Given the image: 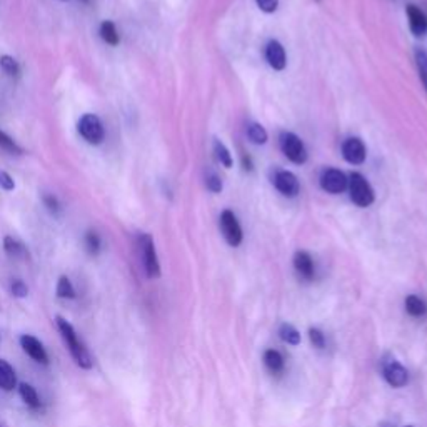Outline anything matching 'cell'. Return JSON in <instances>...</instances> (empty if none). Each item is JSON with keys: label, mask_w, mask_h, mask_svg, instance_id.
Listing matches in <instances>:
<instances>
[{"label": "cell", "mask_w": 427, "mask_h": 427, "mask_svg": "<svg viewBox=\"0 0 427 427\" xmlns=\"http://www.w3.org/2000/svg\"><path fill=\"white\" fill-rule=\"evenodd\" d=\"M294 269L296 274L299 276L300 281L304 282H310L314 281L315 277V266L312 257H310L309 252H305V250H297L294 254Z\"/></svg>", "instance_id": "obj_12"}, {"label": "cell", "mask_w": 427, "mask_h": 427, "mask_svg": "<svg viewBox=\"0 0 427 427\" xmlns=\"http://www.w3.org/2000/svg\"><path fill=\"white\" fill-rule=\"evenodd\" d=\"M57 297L60 299H76V289H74L71 279L67 276H62L57 282Z\"/></svg>", "instance_id": "obj_24"}, {"label": "cell", "mask_w": 427, "mask_h": 427, "mask_svg": "<svg viewBox=\"0 0 427 427\" xmlns=\"http://www.w3.org/2000/svg\"><path fill=\"white\" fill-rule=\"evenodd\" d=\"M83 244H86V249L87 252L92 254V255H97L100 252V247H102V240L99 238V234L94 230H89L86 234V238H83Z\"/></svg>", "instance_id": "obj_27"}, {"label": "cell", "mask_w": 427, "mask_h": 427, "mask_svg": "<svg viewBox=\"0 0 427 427\" xmlns=\"http://www.w3.org/2000/svg\"><path fill=\"white\" fill-rule=\"evenodd\" d=\"M99 34H100V39L105 42L107 45H112V47H115V45H119L120 42V35H119V30L117 27H115V24L112 21H104L99 27Z\"/></svg>", "instance_id": "obj_19"}, {"label": "cell", "mask_w": 427, "mask_h": 427, "mask_svg": "<svg viewBox=\"0 0 427 427\" xmlns=\"http://www.w3.org/2000/svg\"><path fill=\"white\" fill-rule=\"evenodd\" d=\"M407 18H409L411 32L416 37H426L427 35V16L421 11L419 7L414 4H409L406 8Z\"/></svg>", "instance_id": "obj_14"}, {"label": "cell", "mask_w": 427, "mask_h": 427, "mask_svg": "<svg viewBox=\"0 0 427 427\" xmlns=\"http://www.w3.org/2000/svg\"><path fill=\"white\" fill-rule=\"evenodd\" d=\"M279 146L282 154L291 162H294L297 165L305 164V160H308V148H305L304 142L296 134L282 132L279 137Z\"/></svg>", "instance_id": "obj_6"}, {"label": "cell", "mask_w": 427, "mask_h": 427, "mask_svg": "<svg viewBox=\"0 0 427 427\" xmlns=\"http://www.w3.org/2000/svg\"><path fill=\"white\" fill-rule=\"evenodd\" d=\"M206 185H207V189L214 194H219L222 190V187H224V185H222V179L216 172H209L207 174Z\"/></svg>", "instance_id": "obj_31"}, {"label": "cell", "mask_w": 427, "mask_h": 427, "mask_svg": "<svg viewBox=\"0 0 427 427\" xmlns=\"http://www.w3.org/2000/svg\"><path fill=\"white\" fill-rule=\"evenodd\" d=\"M214 156H216L217 162H219L221 165H224L226 169H230L232 167V156L229 152V148H227L224 144H222L219 139H214Z\"/></svg>", "instance_id": "obj_22"}, {"label": "cell", "mask_w": 427, "mask_h": 427, "mask_svg": "<svg viewBox=\"0 0 427 427\" xmlns=\"http://www.w3.org/2000/svg\"><path fill=\"white\" fill-rule=\"evenodd\" d=\"M0 148H4V151L8 152V154H16V156H21L22 152H24V148L18 146V144L13 141L8 134L4 132L2 129H0Z\"/></svg>", "instance_id": "obj_26"}, {"label": "cell", "mask_w": 427, "mask_h": 427, "mask_svg": "<svg viewBox=\"0 0 427 427\" xmlns=\"http://www.w3.org/2000/svg\"><path fill=\"white\" fill-rule=\"evenodd\" d=\"M42 202H44V206L47 207V211L52 214V216H59L60 211H62L59 199L52 196V194H45V196L42 197Z\"/></svg>", "instance_id": "obj_30"}, {"label": "cell", "mask_w": 427, "mask_h": 427, "mask_svg": "<svg viewBox=\"0 0 427 427\" xmlns=\"http://www.w3.org/2000/svg\"><path fill=\"white\" fill-rule=\"evenodd\" d=\"M4 250L13 259H25L27 255H29L25 245L18 239L12 238V235H6V238H4Z\"/></svg>", "instance_id": "obj_18"}, {"label": "cell", "mask_w": 427, "mask_h": 427, "mask_svg": "<svg viewBox=\"0 0 427 427\" xmlns=\"http://www.w3.org/2000/svg\"><path fill=\"white\" fill-rule=\"evenodd\" d=\"M247 137H249L250 142L255 144V146H264V144L267 142L269 134L261 124L252 122V124L247 125Z\"/></svg>", "instance_id": "obj_23"}, {"label": "cell", "mask_w": 427, "mask_h": 427, "mask_svg": "<svg viewBox=\"0 0 427 427\" xmlns=\"http://www.w3.org/2000/svg\"><path fill=\"white\" fill-rule=\"evenodd\" d=\"M18 394H21L22 401L25 402L27 407H30V409H39L40 397H39V394H37L35 389L30 386V384L22 382L21 386H18Z\"/></svg>", "instance_id": "obj_20"}, {"label": "cell", "mask_w": 427, "mask_h": 427, "mask_svg": "<svg viewBox=\"0 0 427 427\" xmlns=\"http://www.w3.org/2000/svg\"><path fill=\"white\" fill-rule=\"evenodd\" d=\"M404 308H406V312L414 319H422L427 315V304L419 296H407L406 300H404Z\"/></svg>", "instance_id": "obj_16"}, {"label": "cell", "mask_w": 427, "mask_h": 427, "mask_svg": "<svg viewBox=\"0 0 427 427\" xmlns=\"http://www.w3.org/2000/svg\"><path fill=\"white\" fill-rule=\"evenodd\" d=\"M78 2H81V4H83V6H87V4H89V2H90V0H78Z\"/></svg>", "instance_id": "obj_36"}, {"label": "cell", "mask_w": 427, "mask_h": 427, "mask_svg": "<svg viewBox=\"0 0 427 427\" xmlns=\"http://www.w3.org/2000/svg\"><path fill=\"white\" fill-rule=\"evenodd\" d=\"M349 192H351V199L356 206L359 207H369L373 206L375 201V194L374 189L370 187V184L368 182V179L359 172H352L349 177Z\"/></svg>", "instance_id": "obj_5"}, {"label": "cell", "mask_w": 427, "mask_h": 427, "mask_svg": "<svg viewBox=\"0 0 427 427\" xmlns=\"http://www.w3.org/2000/svg\"><path fill=\"white\" fill-rule=\"evenodd\" d=\"M21 347L24 349V352L30 357V359L39 362V364H47L49 362V356H47V351H45V347L42 346L39 339L30 336V334H24V336L21 337Z\"/></svg>", "instance_id": "obj_11"}, {"label": "cell", "mask_w": 427, "mask_h": 427, "mask_svg": "<svg viewBox=\"0 0 427 427\" xmlns=\"http://www.w3.org/2000/svg\"><path fill=\"white\" fill-rule=\"evenodd\" d=\"M242 165H244L245 170H252V160H250L249 156L242 154Z\"/></svg>", "instance_id": "obj_35"}, {"label": "cell", "mask_w": 427, "mask_h": 427, "mask_svg": "<svg viewBox=\"0 0 427 427\" xmlns=\"http://www.w3.org/2000/svg\"><path fill=\"white\" fill-rule=\"evenodd\" d=\"M309 341L315 349H324L326 347V334H324L320 329L317 327H310L309 329Z\"/></svg>", "instance_id": "obj_29"}, {"label": "cell", "mask_w": 427, "mask_h": 427, "mask_svg": "<svg viewBox=\"0 0 427 427\" xmlns=\"http://www.w3.org/2000/svg\"><path fill=\"white\" fill-rule=\"evenodd\" d=\"M342 157L352 165H361L365 162L368 151L359 137H349L342 144Z\"/></svg>", "instance_id": "obj_10"}, {"label": "cell", "mask_w": 427, "mask_h": 427, "mask_svg": "<svg viewBox=\"0 0 427 427\" xmlns=\"http://www.w3.org/2000/svg\"><path fill=\"white\" fill-rule=\"evenodd\" d=\"M0 189H4L6 192H11V190L16 189V180L6 170H0Z\"/></svg>", "instance_id": "obj_33"}, {"label": "cell", "mask_w": 427, "mask_h": 427, "mask_svg": "<svg viewBox=\"0 0 427 427\" xmlns=\"http://www.w3.org/2000/svg\"><path fill=\"white\" fill-rule=\"evenodd\" d=\"M349 185V179L339 169H326L320 174V187L329 194H342Z\"/></svg>", "instance_id": "obj_8"}, {"label": "cell", "mask_w": 427, "mask_h": 427, "mask_svg": "<svg viewBox=\"0 0 427 427\" xmlns=\"http://www.w3.org/2000/svg\"><path fill=\"white\" fill-rule=\"evenodd\" d=\"M255 2H257L259 8L266 13L276 12L277 7H279V0H255Z\"/></svg>", "instance_id": "obj_34"}, {"label": "cell", "mask_w": 427, "mask_h": 427, "mask_svg": "<svg viewBox=\"0 0 427 427\" xmlns=\"http://www.w3.org/2000/svg\"><path fill=\"white\" fill-rule=\"evenodd\" d=\"M219 227L222 235H224L226 242L229 244L230 247H239V245L242 244V239H244L242 227L239 224L238 216H235L232 211H229V209L221 214Z\"/></svg>", "instance_id": "obj_7"}, {"label": "cell", "mask_w": 427, "mask_h": 427, "mask_svg": "<svg viewBox=\"0 0 427 427\" xmlns=\"http://www.w3.org/2000/svg\"><path fill=\"white\" fill-rule=\"evenodd\" d=\"M0 69H2L8 77L21 76V66H18L17 59H13L12 55H2V57H0Z\"/></svg>", "instance_id": "obj_25"}, {"label": "cell", "mask_w": 427, "mask_h": 427, "mask_svg": "<svg viewBox=\"0 0 427 427\" xmlns=\"http://www.w3.org/2000/svg\"><path fill=\"white\" fill-rule=\"evenodd\" d=\"M266 60L274 71H284L287 66V55L281 42L271 40L266 45Z\"/></svg>", "instance_id": "obj_13"}, {"label": "cell", "mask_w": 427, "mask_h": 427, "mask_svg": "<svg viewBox=\"0 0 427 427\" xmlns=\"http://www.w3.org/2000/svg\"><path fill=\"white\" fill-rule=\"evenodd\" d=\"M416 64L417 71H419V77L422 83H424V89L427 90V52L426 50H416Z\"/></svg>", "instance_id": "obj_28"}, {"label": "cell", "mask_w": 427, "mask_h": 427, "mask_svg": "<svg viewBox=\"0 0 427 427\" xmlns=\"http://www.w3.org/2000/svg\"><path fill=\"white\" fill-rule=\"evenodd\" d=\"M139 244V254H141V262L144 267V272L148 279H157L160 277V264L159 257H157L156 244L152 235L141 234L137 239Z\"/></svg>", "instance_id": "obj_2"}, {"label": "cell", "mask_w": 427, "mask_h": 427, "mask_svg": "<svg viewBox=\"0 0 427 427\" xmlns=\"http://www.w3.org/2000/svg\"><path fill=\"white\" fill-rule=\"evenodd\" d=\"M380 373L389 386L394 389H401L409 382V373L392 354H384L380 357Z\"/></svg>", "instance_id": "obj_3"}, {"label": "cell", "mask_w": 427, "mask_h": 427, "mask_svg": "<svg viewBox=\"0 0 427 427\" xmlns=\"http://www.w3.org/2000/svg\"><path fill=\"white\" fill-rule=\"evenodd\" d=\"M11 292L16 297H18V299H24V297H27V294H29V287H27L24 281L16 279V281H12V284H11Z\"/></svg>", "instance_id": "obj_32"}, {"label": "cell", "mask_w": 427, "mask_h": 427, "mask_svg": "<svg viewBox=\"0 0 427 427\" xmlns=\"http://www.w3.org/2000/svg\"><path fill=\"white\" fill-rule=\"evenodd\" d=\"M406 427H412V426H406Z\"/></svg>", "instance_id": "obj_37"}, {"label": "cell", "mask_w": 427, "mask_h": 427, "mask_svg": "<svg viewBox=\"0 0 427 427\" xmlns=\"http://www.w3.org/2000/svg\"><path fill=\"white\" fill-rule=\"evenodd\" d=\"M272 182L274 187L286 197H296L297 194L300 192L299 179L292 172H289V170H277V172L274 174Z\"/></svg>", "instance_id": "obj_9"}, {"label": "cell", "mask_w": 427, "mask_h": 427, "mask_svg": "<svg viewBox=\"0 0 427 427\" xmlns=\"http://www.w3.org/2000/svg\"><path fill=\"white\" fill-rule=\"evenodd\" d=\"M279 337L282 339V342L289 346H299L300 344V332L292 326V324H281L279 327Z\"/></svg>", "instance_id": "obj_21"}, {"label": "cell", "mask_w": 427, "mask_h": 427, "mask_svg": "<svg viewBox=\"0 0 427 427\" xmlns=\"http://www.w3.org/2000/svg\"><path fill=\"white\" fill-rule=\"evenodd\" d=\"M262 362L266 365V369L272 375H281L286 369V359L281 354V351L277 349H267L262 356Z\"/></svg>", "instance_id": "obj_15"}, {"label": "cell", "mask_w": 427, "mask_h": 427, "mask_svg": "<svg viewBox=\"0 0 427 427\" xmlns=\"http://www.w3.org/2000/svg\"><path fill=\"white\" fill-rule=\"evenodd\" d=\"M77 131L81 134L83 141L90 146H99L105 139V129L99 115L95 114H83L78 119Z\"/></svg>", "instance_id": "obj_4"}, {"label": "cell", "mask_w": 427, "mask_h": 427, "mask_svg": "<svg viewBox=\"0 0 427 427\" xmlns=\"http://www.w3.org/2000/svg\"><path fill=\"white\" fill-rule=\"evenodd\" d=\"M17 386V374L7 361L0 359V389L2 391H13Z\"/></svg>", "instance_id": "obj_17"}, {"label": "cell", "mask_w": 427, "mask_h": 427, "mask_svg": "<svg viewBox=\"0 0 427 427\" xmlns=\"http://www.w3.org/2000/svg\"><path fill=\"white\" fill-rule=\"evenodd\" d=\"M55 324H57L60 337H62V341L66 342L67 349H69V352H71L72 359L76 361V364L82 369H90L92 364H94V361H92L87 347L83 346V342L78 339L76 329H74L72 324L69 322L67 319L60 317V315L59 317H55Z\"/></svg>", "instance_id": "obj_1"}]
</instances>
